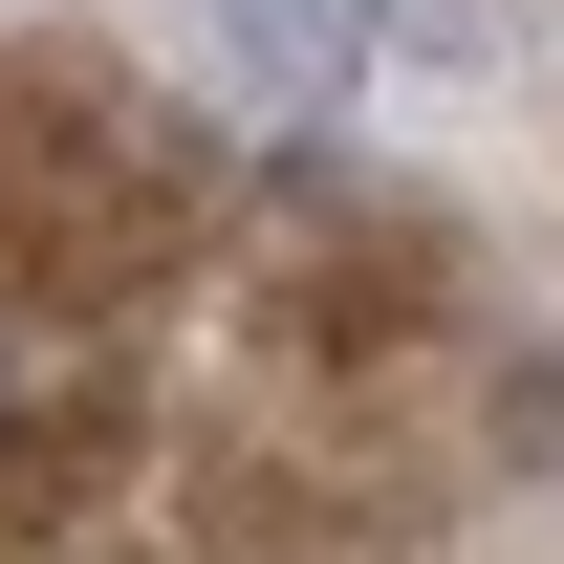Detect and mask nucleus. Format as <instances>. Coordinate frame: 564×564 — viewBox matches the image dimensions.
<instances>
[{"mask_svg": "<svg viewBox=\"0 0 564 564\" xmlns=\"http://www.w3.org/2000/svg\"><path fill=\"white\" fill-rule=\"evenodd\" d=\"M217 66L261 87V109H304V87L369 66V0H217Z\"/></svg>", "mask_w": 564, "mask_h": 564, "instance_id": "f257e3e1", "label": "nucleus"}, {"mask_svg": "<svg viewBox=\"0 0 564 564\" xmlns=\"http://www.w3.org/2000/svg\"><path fill=\"white\" fill-rule=\"evenodd\" d=\"M0 413H22V369H0Z\"/></svg>", "mask_w": 564, "mask_h": 564, "instance_id": "f03ea898", "label": "nucleus"}]
</instances>
